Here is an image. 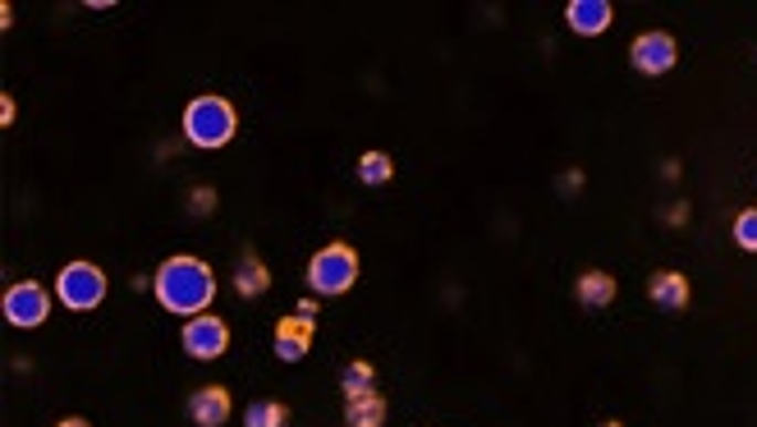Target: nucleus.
Masks as SVG:
<instances>
[{
	"label": "nucleus",
	"mask_w": 757,
	"mask_h": 427,
	"mask_svg": "<svg viewBox=\"0 0 757 427\" xmlns=\"http://www.w3.org/2000/svg\"><path fill=\"white\" fill-rule=\"evenodd\" d=\"M55 427H93V423H87V418H60Z\"/></svg>",
	"instance_id": "412c9836"
},
{
	"label": "nucleus",
	"mask_w": 757,
	"mask_h": 427,
	"mask_svg": "<svg viewBox=\"0 0 757 427\" xmlns=\"http://www.w3.org/2000/svg\"><path fill=\"white\" fill-rule=\"evenodd\" d=\"M55 299L65 303V309H74V313H93L97 303L106 299V271L97 262H70V267H60Z\"/></svg>",
	"instance_id": "20e7f679"
},
{
	"label": "nucleus",
	"mask_w": 757,
	"mask_h": 427,
	"mask_svg": "<svg viewBox=\"0 0 757 427\" xmlns=\"http://www.w3.org/2000/svg\"><path fill=\"white\" fill-rule=\"evenodd\" d=\"M151 294H157L166 313L198 317L211 309V299H217V277H211V267L198 258H166L157 267V277H151Z\"/></svg>",
	"instance_id": "f257e3e1"
},
{
	"label": "nucleus",
	"mask_w": 757,
	"mask_h": 427,
	"mask_svg": "<svg viewBox=\"0 0 757 427\" xmlns=\"http://www.w3.org/2000/svg\"><path fill=\"white\" fill-rule=\"evenodd\" d=\"M675 60H680V46H675L671 33H639V38H633V46H629V65L639 74H648V79L671 74Z\"/></svg>",
	"instance_id": "0eeeda50"
},
{
	"label": "nucleus",
	"mask_w": 757,
	"mask_h": 427,
	"mask_svg": "<svg viewBox=\"0 0 757 427\" xmlns=\"http://www.w3.org/2000/svg\"><path fill=\"white\" fill-rule=\"evenodd\" d=\"M189 418L198 427H225L230 418V390L225 386H202L189 395Z\"/></svg>",
	"instance_id": "1a4fd4ad"
},
{
	"label": "nucleus",
	"mask_w": 757,
	"mask_h": 427,
	"mask_svg": "<svg viewBox=\"0 0 757 427\" xmlns=\"http://www.w3.org/2000/svg\"><path fill=\"white\" fill-rule=\"evenodd\" d=\"M565 23L579 38H597V33H606V28L616 23V6H611V0H569Z\"/></svg>",
	"instance_id": "6e6552de"
},
{
	"label": "nucleus",
	"mask_w": 757,
	"mask_h": 427,
	"mask_svg": "<svg viewBox=\"0 0 757 427\" xmlns=\"http://www.w3.org/2000/svg\"><path fill=\"white\" fill-rule=\"evenodd\" d=\"M0 309H6V322L10 326L33 331V326H42L51 317V294L38 281H14L6 290V303H0Z\"/></svg>",
	"instance_id": "39448f33"
},
{
	"label": "nucleus",
	"mask_w": 757,
	"mask_h": 427,
	"mask_svg": "<svg viewBox=\"0 0 757 427\" xmlns=\"http://www.w3.org/2000/svg\"><path fill=\"white\" fill-rule=\"evenodd\" d=\"M0 119H6V125L14 119V97H6V102H0Z\"/></svg>",
	"instance_id": "aec40b11"
},
{
	"label": "nucleus",
	"mask_w": 757,
	"mask_h": 427,
	"mask_svg": "<svg viewBox=\"0 0 757 427\" xmlns=\"http://www.w3.org/2000/svg\"><path fill=\"white\" fill-rule=\"evenodd\" d=\"M354 281H358V253H354V243H340L336 239V243H326V249L308 262V285L317 294H326V299L354 290Z\"/></svg>",
	"instance_id": "7ed1b4c3"
},
{
	"label": "nucleus",
	"mask_w": 757,
	"mask_h": 427,
	"mask_svg": "<svg viewBox=\"0 0 757 427\" xmlns=\"http://www.w3.org/2000/svg\"><path fill=\"white\" fill-rule=\"evenodd\" d=\"M601 427H624V423H616V418H611V423H601Z\"/></svg>",
	"instance_id": "4be33fe9"
},
{
	"label": "nucleus",
	"mask_w": 757,
	"mask_h": 427,
	"mask_svg": "<svg viewBox=\"0 0 757 427\" xmlns=\"http://www.w3.org/2000/svg\"><path fill=\"white\" fill-rule=\"evenodd\" d=\"M648 294L656 309L665 313H684L688 309V281H684V271H656V277L648 281Z\"/></svg>",
	"instance_id": "9d476101"
},
{
	"label": "nucleus",
	"mask_w": 757,
	"mask_h": 427,
	"mask_svg": "<svg viewBox=\"0 0 757 427\" xmlns=\"http://www.w3.org/2000/svg\"><path fill=\"white\" fill-rule=\"evenodd\" d=\"M574 294H579L583 309H611L616 277H611V271H583V277L574 281Z\"/></svg>",
	"instance_id": "ddd939ff"
},
{
	"label": "nucleus",
	"mask_w": 757,
	"mask_h": 427,
	"mask_svg": "<svg viewBox=\"0 0 757 427\" xmlns=\"http://www.w3.org/2000/svg\"><path fill=\"white\" fill-rule=\"evenodd\" d=\"M735 243L744 253H757V207L739 211V221H735Z\"/></svg>",
	"instance_id": "f3484780"
},
{
	"label": "nucleus",
	"mask_w": 757,
	"mask_h": 427,
	"mask_svg": "<svg viewBox=\"0 0 757 427\" xmlns=\"http://www.w3.org/2000/svg\"><path fill=\"white\" fill-rule=\"evenodd\" d=\"M179 345H185L189 358L198 363H211V358H221L225 345H230V326L221 317H211V313H198L185 322V335H179Z\"/></svg>",
	"instance_id": "423d86ee"
},
{
	"label": "nucleus",
	"mask_w": 757,
	"mask_h": 427,
	"mask_svg": "<svg viewBox=\"0 0 757 427\" xmlns=\"http://www.w3.org/2000/svg\"><path fill=\"white\" fill-rule=\"evenodd\" d=\"M390 175H396V162H390V152H362L358 162V179L362 185H390Z\"/></svg>",
	"instance_id": "2eb2a0df"
},
{
	"label": "nucleus",
	"mask_w": 757,
	"mask_h": 427,
	"mask_svg": "<svg viewBox=\"0 0 757 427\" xmlns=\"http://www.w3.org/2000/svg\"><path fill=\"white\" fill-rule=\"evenodd\" d=\"M211 202H217V194H211V189H207V194H202V189L193 194V211H198V217H207V211H211Z\"/></svg>",
	"instance_id": "6ab92c4d"
},
{
	"label": "nucleus",
	"mask_w": 757,
	"mask_h": 427,
	"mask_svg": "<svg viewBox=\"0 0 757 427\" xmlns=\"http://www.w3.org/2000/svg\"><path fill=\"white\" fill-rule=\"evenodd\" d=\"M313 345V317H281L276 326V354L285 363H298Z\"/></svg>",
	"instance_id": "9b49d317"
},
{
	"label": "nucleus",
	"mask_w": 757,
	"mask_h": 427,
	"mask_svg": "<svg viewBox=\"0 0 757 427\" xmlns=\"http://www.w3.org/2000/svg\"><path fill=\"white\" fill-rule=\"evenodd\" d=\"M234 129H239V115L217 93H202L185 106V134L193 147H225L234 138Z\"/></svg>",
	"instance_id": "f03ea898"
},
{
	"label": "nucleus",
	"mask_w": 757,
	"mask_h": 427,
	"mask_svg": "<svg viewBox=\"0 0 757 427\" xmlns=\"http://www.w3.org/2000/svg\"><path fill=\"white\" fill-rule=\"evenodd\" d=\"M234 290H239V299H262L271 290V271H266V262L257 253H249L234 267Z\"/></svg>",
	"instance_id": "4468645a"
},
{
	"label": "nucleus",
	"mask_w": 757,
	"mask_h": 427,
	"mask_svg": "<svg viewBox=\"0 0 757 427\" xmlns=\"http://www.w3.org/2000/svg\"><path fill=\"white\" fill-rule=\"evenodd\" d=\"M340 382H345V395L372 390V363H349V368L340 373Z\"/></svg>",
	"instance_id": "a211bd4d"
},
{
	"label": "nucleus",
	"mask_w": 757,
	"mask_h": 427,
	"mask_svg": "<svg viewBox=\"0 0 757 427\" xmlns=\"http://www.w3.org/2000/svg\"><path fill=\"white\" fill-rule=\"evenodd\" d=\"M285 423H290V409L281 400H257L244 414V427H285Z\"/></svg>",
	"instance_id": "dca6fc26"
},
{
	"label": "nucleus",
	"mask_w": 757,
	"mask_h": 427,
	"mask_svg": "<svg viewBox=\"0 0 757 427\" xmlns=\"http://www.w3.org/2000/svg\"><path fill=\"white\" fill-rule=\"evenodd\" d=\"M345 423L349 427H381L386 423V395L381 390L345 395Z\"/></svg>",
	"instance_id": "f8f14e48"
}]
</instances>
